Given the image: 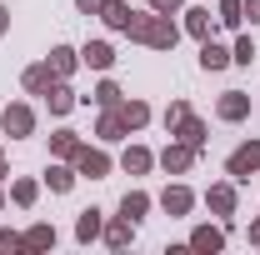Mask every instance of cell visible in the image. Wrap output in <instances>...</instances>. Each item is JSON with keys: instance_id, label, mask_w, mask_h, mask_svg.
Wrapping results in <instances>:
<instances>
[{"instance_id": "7402d4cb", "label": "cell", "mask_w": 260, "mask_h": 255, "mask_svg": "<svg viewBox=\"0 0 260 255\" xmlns=\"http://www.w3.org/2000/svg\"><path fill=\"white\" fill-rule=\"evenodd\" d=\"M50 240H55V230H45V225H40V230H30V235H25V240H15V245H50Z\"/></svg>"}, {"instance_id": "4316f807", "label": "cell", "mask_w": 260, "mask_h": 255, "mask_svg": "<svg viewBox=\"0 0 260 255\" xmlns=\"http://www.w3.org/2000/svg\"><path fill=\"white\" fill-rule=\"evenodd\" d=\"M15 200H20V205H30V200H35V185H30V180H20V185H15Z\"/></svg>"}, {"instance_id": "d6a6232c", "label": "cell", "mask_w": 260, "mask_h": 255, "mask_svg": "<svg viewBox=\"0 0 260 255\" xmlns=\"http://www.w3.org/2000/svg\"><path fill=\"white\" fill-rule=\"evenodd\" d=\"M5 15H10V10H5V5H0V30H5Z\"/></svg>"}, {"instance_id": "f546056e", "label": "cell", "mask_w": 260, "mask_h": 255, "mask_svg": "<svg viewBox=\"0 0 260 255\" xmlns=\"http://www.w3.org/2000/svg\"><path fill=\"white\" fill-rule=\"evenodd\" d=\"M150 5H155L160 15H170V10H180V0H150Z\"/></svg>"}, {"instance_id": "484cf974", "label": "cell", "mask_w": 260, "mask_h": 255, "mask_svg": "<svg viewBox=\"0 0 260 255\" xmlns=\"http://www.w3.org/2000/svg\"><path fill=\"white\" fill-rule=\"evenodd\" d=\"M95 100H100V105H115V100H120V90H115V85L105 80V85H100V90H95Z\"/></svg>"}, {"instance_id": "603a6c76", "label": "cell", "mask_w": 260, "mask_h": 255, "mask_svg": "<svg viewBox=\"0 0 260 255\" xmlns=\"http://www.w3.org/2000/svg\"><path fill=\"white\" fill-rule=\"evenodd\" d=\"M120 115H125V125H145V115H150V110L135 100V105H125V110H120Z\"/></svg>"}, {"instance_id": "6da1fadb", "label": "cell", "mask_w": 260, "mask_h": 255, "mask_svg": "<svg viewBox=\"0 0 260 255\" xmlns=\"http://www.w3.org/2000/svg\"><path fill=\"white\" fill-rule=\"evenodd\" d=\"M135 40H145V45H175V25L170 20H140V15H130L125 25Z\"/></svg>"}, {"instance_id": "8992f818", "label": "cell", "mask_w": 260, "mask_h": 255, "mask_svg": "<svg viewBox=\"0 0 260 255\" xmlns=\"http://www.w3.org/2000/svg\"><path fill=\"white\" fill-rule=\"evenodd\" d=\"M200 65H205V70H225L230 55L220 50V45H210V40H205V45H200Z\"/></svg>"}, {"instance_id": "1f68e13d", "label": "cell", "mask_w": 260, "mask_h": 255, "mask_svg": "<svg viewBox=\"0 0 260 255\" xmlns=\"http://www.w3.org/2000/svg\"><path fill=\"white\" fill-rule=\"evenodd\" d=\"M245 10H250V20H260V0H240Z\"/></svg>"}, {"instance_id": "7c38bea8", "label": "cell", "mask_w": 260, "mask_h": 255, "mask_svg": "<svg viewBox=\"0 0 260 255\" xmlns=\"http://www.w3.org/2000/svg\"><path fill=\"white\" fill-rule=\"evenodd\" d=\"M70 105H75V95H70L65 85H50V110H55V115H65Z\"/></svg>"}, {"instance_id": "4dcf8cb0", "label": "cell", "mask_w": 260, "mask_h": 255, "mask_svg": "<svg viewBox=\"0 0 260 255\" xmlns=\"http://www.w3.org/2000/svg\"><path fill=\"white\" fill-rule=\"evenodd\" d=\"M75 5H80L85 15H90V10H105V0H75Z\"/></svg>"}, {"instance_id": "f1b7e54d", "label": "cell", "mask_w": 260, "mask_h": 255, "mask_svg": "<svg viewBox=\"0 0 260 255\" xmlns=\"http://www.w3.org/2000/svg\"><path fill=\"white\" fill-rule=\"evenodd\" d=\"M50 185L55 190H70V170H50Z\"/></svg>"}, {"instance_id": "30bf717a", "label": "cell", "mask_w": 260, "mask_h": 255, "mask_svg": "<svg viewBox=\"0 0 260 255\" xmlns=\"http://www.w3.org/2000/svg\"><path fill=\"white\" fill-rule=\"evenodd\" d=\"M220 115H225V120H240V115H245V95H235V90H230V95L220 100Z\"/></svg>"}, {"instance_id": "d4e9b609", "label": "cell", "mask_w": 260, "mask_h": 255, "mask_svg": "<svg viewBox=\"0 0 260 255\" xmlns=\"http://www.w3.org/2000/svg\"><path fill=\"white\" fill-rule=\"evenodd\" d=\"M145 165H150L145 150H125V170H145Z\"/></svg>"}, {"instance_id": "9a60e30c", "label": "cell", "mask_w": 260, "mask_h": 255, "mask_svg": "<svg viewBox=\"0 0 260 255\" xmlns=\"http://www.w3.org/2000/svg\"><path fill=\"white\" fill-rule=\"evenodd\" d=\"M190 165V145H180V150H165V170H185Z\"/></svg>"}, {"instance_id": "e0dca14e", "label": "cell", "mask_w": 260, "mask_h": 255, "mask_svg": "<svg viewBox=\"0 0 260 255\" xmlns=\"http://www.w3.org/2000/svg\"><path fill=\"white\" fill-rule=\"evenodd\" d=\"M210 205H215L220 215H230V205H235V195H230L225 185H215V190H210Z\"/></svg>"}, {"instance_id": "cb8c5ba5", "label": "cell", "mask_w": 260, "mask_h": 255, "mask_svg": "<svg viewBox=\"0 0 260 255\" xmlns=\"http://www.w3.org/2000/svg\"><path fill=\"white\" fill-rule=\"evenodd\" d=\"M55 150H60V155H80V145H75V135H70V130L55 135Z\"/></svg>"}, {"instance_id": "5b68a950", "label": "cell", "mask_w": 260, "mask_h": 255, "mask_svg": "<svg viewBox=\"0 0 260 255\" xmlns=\"http://www.w3.org/2000/svg\"><path fill=\"white\" fill-rule=\"evenodd\" d=\"M130 15H135L130 5H120V0H105V25H115V30H125V25H130Z\"/></svg>"}, {"instance_id": "ffe728a7", "label": "cell", "mask_w": 260, "mask_h": 255, "mask_svg": "<svg viewBox=\"0 0 260 255\" xmlns=\"http://www.w3.org/2000/svg\"><path fill=\"white\" fill-rule=\"evenodd\" d=\"M120 210H125V220L145 215V195H140V190H135V195H125V205H120Z\"/></svg>"}, {"instance_id": "9c48e42d", "label": "cell", "mask_w": 260, "mask_h": 255, "mask_svg": "<svg viewBox=\"0 0 260 255\" xmlns=\"http://www.w3.org/2000/svg\"><path fill=\"white\" fill-rule=\"evenodd\" d=\"M50 75H55L50 65H35V70H25V85L30 90H50Z\"/></svg>"}, {"instance_id": "44dd1931", "label": "cell", "mask_w": 260, "mask_h": 255, "mask_svg": "<svg viewBox=\"0 0 260 255\" xmlns=\"http://www.w3.org/2000/svg\"><path fill=\"white\" fill-rule=\"evenodd\" d=\"M95 230H100V210H85V215H80V240H90Z\"/></svg>"}, {"instance_id": "ba28073f", "label": "cell", "mask_w": 260, "mask_h": 255, "mask_svg": "<svg viewBox=\"0 0 260 255\" xmlns=\"http://www.w3.org/2000/svg\"><path fill=\"white\" fill-rule=\"evenodd\" d=\"M165 210H170V215H185V210H190V190H180V185L165 190Z\"/></svg>"}, {"instance_id": "277c9868", "label": "cell", "mask_w": 260, "mask_h": 255, "mask_svg": "<svg viewBox=\"0 0 260 255\" xmlns=\"http://www.w3.org/2000/svg\"><path fill=\"white\" fill-rule=\"evenodd\" d=\"M80 55H85V65H95V70H105V65L115 60V50H110V45H105V40H95V45H85V50H80Z\"/></svg>"}, {"instance_id": "2e32d148", "label": "cell", "mask_w": 260, "mask_h": 255, "mask_svg": "<svg viewBox=\"0 0 260 255\" xmlns=\"http://www.w3.org/2000/svg\"><path fill=\"white\" fill-rule=\"evenodd\" d=\"M190 35H210V10H190Z\"/></svg>"}, {"instance_id": "d6986e66", "label": "cell", "mask_w": 260, "mask_h": 255, "mask_svg": "<svg viewBox=\"0 0 260 255\" xmlns=\"http://www.w3.org/2000/svg\"><path fill=\"white\" fill-rule=\"evenodd\" d=\"M240 10H245L240 0H220V20H225V25H240Z\"/></svg>"}, {"instance_id": "8fae6325", "label": "cell", "mask_w": 260, "mask_h": 255, "mask_svg": "<svg viewBox=\"0 0 260 255\" xmlns=\"http://www.w3.org/2000/svg\"><path fill=\"white\" fill-rule=\"evenodd\" d=\"M70 65H75V50H50V70H55V75H70Z\"/></svg>"}, {"instance_id": "5bb4252c", "label": "cell", "mask_w": 260, "mask_h": 255, "mask_svg": "<svg viewBox=\"0 0 260 255\" xmlns=\"http://www.w3.org/2000/svg\"><path fill=\"white\" fill-rule=\"evenodd\" d=\"M120 130H125V115H105V120H100V135H105V140H120Z\"/></svg>"}, {"instance_id": "ac0fdd59", "label": "cell", "mask_w": 260, "mask_h": 255, "mask_svg": "<svg viewBox=\"0 0 260 255\" xmlns=\"http://www.w3.org/2000/svg\"><path fill=\"white\" fill-rule=\"evenodd\" d=\"M195 250H220V230H195Z\"/></svg>"}, {"instance_id": "83f0119b", "label": "cell", "mask_w": 260, "mask_h": 255, "mask_svg": "<svg viewBox=\"0 0 260 255\" xmlns=\"http://www.w3.org/2000/svg\"><path fill=\"white\" fill-rule=\"evenodd\" d=\"M250 55H255V45H250V40H240V45H235V60H240V65H250Z\"/></svg>"}, {"instance_id": "52a82bcc", "label": "cell", "mask_w": 260, "mask_h": 255, "mask_svg": "<svg viewBox=\"0 0 260 255\" xmlns=\"http://www.w3.org/2000/svg\"><path fill=\"white\" fill-rule=\"evenodd\" d=\"M175 125H180V140H185V145H200V140H205V130H200V120H190V115H180V120H175Z\"/></svg>"}, {"instance_id": "3957f363", "label": "cell", "mask_w": 260, "mask_h": 255, "mask_svg": "<svg viewBox=\"0 0 260 255\" xmlns=\"http://www.w3.org/2000/svg\"><path fill=\"white\" fill-rule=\"evenodd\" d=\"M30 110H25V105H10V110H5V130H10V135H30Z\"/></svg>"}, {"instance_id": "4fadbf2b", "label": "cell", "mask_w": 260, "mask_h": 255, "mask_svg": "<svg viewBox=\"0 0 260 255\" xmlns=\"http://www.w3.org/2000/svg\"><path fill=\"white\" fill-rule=\"evenodd\" d=\"M80 170H85V175H105V155H95V150H80Z\"/></svg>"}, {"instance_id": "7a4b0ae2", "label": "cell", "mask_w": 260, "mask_h": 255, "mask_svg": "<svg viewBox=\"0 0 260 255\" xmlns=\"http://www.w3.org/2000/svg\"><path fill=\"white\" fill-rule=\"evenodd\" d=\"M250 170H260V140H250V145H240L235 155H230V175H250Z\"/></svg>"}]
</instances>
